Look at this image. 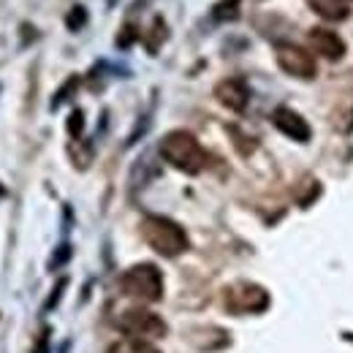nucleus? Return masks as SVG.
Returning a JSON list of instances; mask_svg holds the SVG:
<instances>
[{"label":"nucleus","mask_w":353,"mask_h":353,"mask_svg":"<svg viewBox=\"0 0 353 353\" xmlns=\"http://www.w3.org/2000/svg\"><path fill=\"white\" fill-rule=\"evenodd\" d=\"M215 95L225 109L231 112H245L250 103V90L242 79H223L221 85L215 88Z\"/></svg>","instance_id":"nucleus-7"},{"label":"nucleus","mask_w":353,"mask_h":353,"mask_svg":"<svg viewBox=\"0 0 353 353\" xmlns=\"http://www.w3.org/2000/svg\"><path fill=\"white\" fill-rule=\"evenodd\" d=\"M158 152L166 163H172L174 169L185 174H199L207 166V152L199 144V139L188 131H172L166 133L158 144Z\"/></svg>","instance_id":"nucleus-1"},{"label":"nucleus","mask_w":353,"mask_h":353,"mask_svg":"<svg viewBox=\"0 0 353 353\" xmlns=\"http://www.w3.org/2000/svg\"><path fill=\"white\" fill-rule=\"evenodd\" d=\"M272 123H274L277 131L283 133V136H288V139H296V141H307L310 139V125L305 123V117H299L296 112H291L285 106L274 109Z\"/></svg>","instance_id":"nucleus-8"},{"label":"nucleus","mask_w":353,"mask_h":353,"mask_svg":"<svg viewBox=\"0 0 353 353\" xmlns=\"http://www.w3.org/2000/svg\"><path fill=\"white\" fill-rule=\"evenodd\" d=\"M85 22H88V11H85V6H74V8L68 11V17H65L68 30H82Z\"/></svg>","instance_id":"nucleus-13"},{"label":"nucleus","mask_w":353,"mask_h":353,"mask_svg":"<svg viewBox=\"0 0 353 353\" xmlns=\"http://www.w3.org/2000/svg\"><path fill=\"white\" fill-rule=\"evenodd\" d=\"M310 44L315 46L318 54H323V57H329V60H337V57H343V52H345L343 39H340L334 30H323V28L310 30Z\"/></svg>","instance_id":"nucleus-9"},{"label":"nucleus","mask_w":353,"mask_h":353,"mask_svg":"<svg viewBox=\"0 0 353 353\" xmlns=\"http://www.w3.org/2000/svg\"><path fill=\"white\" fill-rule=\"evenodd\" d=\"M141 236H144V242H147L155 253H161V256H166V259H174V256L188 250V234H185V228H182L179 223L172 221V218L147 215V218L141 221Z\"/></svg>","instance_id":"nucleus-2"},{"label":"nucleus","mask_w":353,"mask_h":353,"mask_svg":"<svg viewBox=\"0 0 353 353\" xmlns=\"http://www.w3.org/2000/svg\"><path fill=\"white\" fill-rule=\"evenodd\" d=\"M109 353H161L152 343L141 340V337H128V340H120L114 345H109Z\"/></svg>","instance_id":"nucleus-11"},{"label":"nucleus","mask_w":353,"mask_h":353,"mask_svg":"<svg viewBox=\"0 0 353 353\" xmlns=\"http://www.w3.org/2000/svg\"><path fill=\"white\" fill-rule=\"evenodd\" d=\"M274 60L288 77H296V79H312L315 77V57L302 46L277 44L274 46Z\"/></svg>","instance_id":"nucleus-6"},{"label":"nucleus","mask_w":353,"mask_h":353,"mask_svg":"<svg viewBox=\"0 0 353 353\" xmlns=\"http://www.w3.org/2000/svg\"><path fill=\"white\" fill-rule=\"evenodd\" d=\"M120 329L128 332L131 337H141V340H150V337H163L166 334V321L161 315H155L152 310L144 307H131L125 310L120 318H117Z\"/></svg>","instance_id":"nucleus-4"},{"label":"nucleus","mask_w":353,"mask_h":353,"mask_svg":"<svg viewBox=\"0 0 353 353\" xmlns=\"http://www.w3.org/2000/svg\"><path fill=\"white\" fill-rule=\"evenodd\" d=\"M120 288L125 296L139 302H158L163 296V274L155 264H136L123 272Z\"/></svg>","instance_id":"nucleus-3"},{"label":"nucleus","mask_w":353,"mask_h":353,"mask_svg":"<svg viewBox=\"0 0 353 353\" xmlns=\"http://www.w3.org/2000/svg\"><path fill=\"white\" fill-rule=\"evenodd\" d=\"M236 17H239V0H221L212 8V19H218V22H231Z\"/></svg>","instance_id":"nucleus-12"},{"label":"nucleus","mask_w":353,"mask_h":353,"mask_svg":"<svg viewBox=\"0 0 353 353\" xmlns=\"http://www.w3.org/2000/svg\"><path fill=\"white\" fill-rule=\"evenodd\" d=\"M82 128H85V114H82V112H74L71 120H68V131H71V136L77 139V136L82 133Z\"/></svg>","instance_id":"nucleus-14"},{"label":"nucleus","mask_w":353,"mask_h":353,"mask_svg":"<svg viewBox=\"0 0 353 353\" xmlns=\"http://www.w3.org/2000/svg\"><path fill=\"white\" fill-rule=\"evenodd\" d=\"M71 88H77V79H68V82H65V88L60 90V95H57V98L52 101V106H60V103H63V101H65V98L71 95Z\"/></svg>","instance_id":"nucleus-15"},{"label":"nucleus","mask_w":353,"mask_h":353,"mask_svg":"<svg viewBox=\"0 0 353 353\" xmlns=\"http://www.w3.org/2000/svg\"><path fill=\"white\" fill-rule=\"evenodd\" d=\"M223 302L228 312H261L269 305V296L261 285H253V283H236V285H228L225 294H223Z\"/></svg>","instance_id":"nucleus-5"},{"label":"nucleus","mask_w":353,"mask_h":353,"mask_svg":"<svg viewBox=\"0 0 353 353\" xmlns=\"http://www.w3.org/2000/svg\"><path fill=\"white\" fill-rule=\"evenodd\" d=\"M345 3H351V0H345Z\"/></svg>","instance_id":"nucleus-16"},{"label":"nucleus","mask_w":353,"mask_h":353,"mask_svg":"<svg viewBox=\"0 0 353 353\" xmlns=\"http://www.w3.org/2000/svg\"><path fill=\"white\" fill-rule=\"evenodd\" d=\"M307 3L318 17H323L329 22H340V19H345L351 14V6L345 0H307Z\"/></svg>","instance_id":"nucleus-10"}]
</instances>
